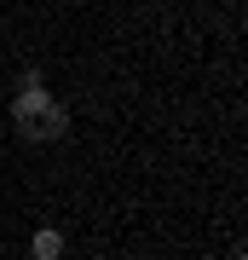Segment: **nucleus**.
Instances as JSON below:
<instances>
[{
  "label": "nucleus",
  "mask_w": 248,
  "mask_h": 260,
  "mask_svg": "<svg viewBox=\"0 0 248 260\" xmlns=\"http://www.w3.org/2000/svg\"><path fill=\"white\" fill-rule=\"evenodd\" d=\"M46 104H52V93H46V81L29 70L23 81H18V93H12V121H18V127H29V121H35Z\"/></svg>",
  "instance_id": "f257e3e1"
},
{
  "label": "nucleus",
  "mask_w": 248,
  "mask_h": 260,
  "mask_svg": "<svg viewBox=\"0 0 248 260\" xmlns=\"http://www.w3.org/2000/svg\"><path fill=\"white\" fill-rule=\"evenodd\" d=\"M23 133H29V139H41V145L64 139V133H69V104H58V99H52V104H46V110H41L35 121H29Z\"/></svg>",
  "instance_id": "f03ea898"
},
{
  "label": "nucleus",
  "mask_w": 248,
  "mask_h": 260,
  "mask_svg": "<svg viewBox=\"0 0 248 260\" xmlns=\"http://www.w3.org/2000/svg\"><path fill=\"white\" fill-rule=\"evenodd\" d=\"M231 260H248V254H242V249H237V254H231Z\"/></svg>",
  "instance_id": "20e7f679"
},
{
  "label": "nucleus",
  "mask_w": 248,
  "mask_h": 260,
  "mask_svg": "<svg viewBox=\"0 0 248 260\" xmlns=\"http://www.w3.org/2000/svg\"><path fill=\"white\" fill-rule=\"evenodd\" d=\"M29 260H64V232L58 225H35L29 232Z\"/></svg>",
  "instance_id": "7ed1b4c3"
}]
</instances>
